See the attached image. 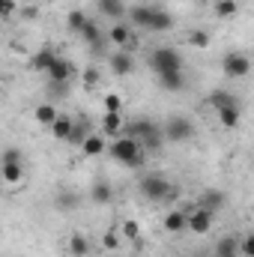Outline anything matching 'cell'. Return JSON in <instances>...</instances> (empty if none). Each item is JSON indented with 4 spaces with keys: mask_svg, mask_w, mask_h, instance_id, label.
<instances>
[{
    "mask_svg": "<svg viewBox=\"0 0 254 257\" xmlns=\"http://www.w3.org/2000/svg\"><path fill=\"white\" fill-rule=\"evenodd\" d=\"M105 153H108L114 162L126 165V168H144V162H147V153H144L141 144H138L135 138H129V135L114 138V141L105 147Z\"/></svg>",
    "mask_w": 254,
    "mask_h": 257,
    "instance_id": "1",
    "label": "cell"
},
{
    "mask_svg": "<svg viewBox=\"0 0 254 257\" xmlns=\"http://www.w3.org/2000/svg\"><path fill=\"white\" fill-rule=\"evenodd\" d=\"M138 189H141V194L147 200H153V203H171L177 197V189L171 186V180L165 174H147V177H141Z\"/></svg>",
    "mask_w": 254,
    "mask_h": 257,
    "instance_id": "2",
    "label": "cell"
},
{
    "mask_svg": "<svg viewBox=\"0 0 254 257\" xmlns=\"http://www.w3.org/2000/svg\"><path fill=\"white\" fill-rule=\"evenodd\" d=\"M150 66H153L156 75H162V72H183V54L177 48H171V45H162V48H156L150 54Z\"/></svg>",
    "mask_w": 254,
    "mask_h": 257,
    "instance_id": "3",
    "label": "cell"
},
{
    "mask_svg": "<svg viewBox=\"0 0 254 257\" xmlns=\"http://www.w3.org/2000/svg\"><path fill=\"white\" fill-rule=\"evenodd\" d=\"M162 135H165V141H171V144L191 141V138H194V123H191L189 117H183V114H174L168 123H162Z\"/></svg>",
    "mask_w": 254,
    "mask_h": 257,
    "instance_id": "4",
    "label": "cell"
},
{
    "mask_svg": "<svg viewBox=\"0 0 254 257\" xmlns=\"http://www.w3.org/2000/svg\"><path fill=\"white\" fill-rule=\"evenodd\" d=\"M221 72H224L227 78H245V75L251 72V60H248V54H242V51L224 54V60H221Z\"/></svg>",
    "mask_w": 254,
    "mask_h": 257,
    "instance_id": "5",
    "label": "cell"
},
{
    "mask_svg": "<svg viewBox=\"0 0 254 257\" xmlns=\"http://www.w3.org/2000/svg\"><path fill=\"white\" fill-rule=\"evenodd\" d=\"M209 227H212V212L209 209H200L197 206L194 212H186V230L197 233V236H206Z\"/></svg>",
    "mask_w": 254,
    "mask_h": 257,
    "instance_id": "6",
    "label": "cell"
},
{
    "mask_svg": "<svg viewBox=\"0 0 254 257\" xmlns=\"http://www.w3.org/2000/svg\"><path fill=\"white\" fill-rule=\"evenodd\" d=\"M48 84L51 87H66L69 81H72V75H75V69H72V63L69 60H63V57H57L54 63L48 66Z\"/></svg>",
    "mask_w": 254,
    "mask_h": 257,
    "instance_id": "7",
    "label": "cell"
},
{
    "mask_svg": "<svg viewBox=\"0 0 254 257\" xmlns=\"http://www.w3.org/2000/svg\"><path fill=\"white\" fill-rule=\"evenodd\" d=\"M0 180H3V186H21L24 183V162H0Z\"/></svg>",
    "mask_w": 254,
    "mask_h": 257,
    "instance_id": "8",
    "label": "cell"
},
{
    "mask_svg": "<svg viewBox=\"0 0 254 257\" xmlns=\"http://www.w3.org/2000/svg\"><path fill=\"white\" fill-rule=\"evenodd\" d=\"M150 12H153V6H147V3H135V6H129L126 9L129 27H132V30H147V24H150Z\"/></svg>",
    "mask_w": 254,
    "mask_h": 257,
    "instance_id": "9",
    "label": "cell"
},
{
    "mask_svg": "<svg viewBox=\"0 0 254 257\" xmlns=\"http://www.w3.org/2000/svg\"><path fill=\"white\" fill-rule=\"evenodd\" d=\"M171 27H174V15H171L168 9H159V6H153L147 30H153V33H168Z\"/></svg>",
    "mask_w": 254,
    "mask_h": 257,
    "instance_id": "10",
    "label": "cell"
},
{
    "mask_svg": "<svg viewBox=\"0 0 254 257\" xmlns=\"http://www.w3.org/2000/svg\"><path fill=\"white\" fill-rule=\"evenodd\" d=\"M108 66H111V72L114 75H132V69H135V57L126 54V51H114V54H108Z\"/></svg>",
    "mask_w": 254,
    "mask_h": 257,
    "instance_id": "11",
    "label": "cell"
},
{
    "mask_svg": "<svg viewBox=\"0 0 254 257\" xmlns=\"http://www.w3.org/2000/svg\"><path fill=\"white\" fill-rule=\"evenodd\" d=\"M105 147H108V141H105V135H87L84 141H81V153L87 156V159H96V156H102L105 153Z\"/></svg>",
    "mask_w": 254,
    "mask_h": 257,
    "instance_id": "12",
    "label": "cell"
},
{
    "mask_svg": "<svg viewBox=\"0 0 254 257\" xmlns=\"http://www.w3.org/2000/svg\"><path fill=\"white\" fill-rule=\"evenodd\" d=\"M138 144H141V150H144L147 156H150V153H159V150L165 147V135H162V126L150 128V132H147V135H144Z\"/></svg>",
    "mask_w": 254,
    "mask_h": 257,
    "instance_id": "13",
    "label": "cell"
},
{
    "mask_svg": "<svg viewBox=\"0 0 254 257\" xmlns=\"http://www.w3.org/2000/svg\"><path fill=\"white\" fill-rule=\"evenodd\" d=\"M156 126H159L156 120H150V117H138V120H132V123H126V126H123V135L135 138V141H141L150 128H156Z\"/></svg>",
    "mask_w": 254,
    "mask_h": 257,
    "instance_id": "14",
    "label": "cell"
},
{
    "mask_svg": "<svg viewBox=\"0 0 254 257\" xmlns=\"http://www.w3.org/2000/svg\"><path fill=\"white\" fill-rule=\"evenodd\" d=\"M159 87L168 90V93H180V90H186V75L183 72H162L159 75Z\"/></svg>",
    "mask_w": 254,
    "mask_h": 257,
    "instance_id": "15",
    "label": "cell"
},
{
    "mask_svg": "<svg viewBox=\"0 0 254 257\" xmlns=\"http://www.w3.org/2000/svg\"><path fill=\"white\" fill-rule=\"evenodd\" d=\"M96 9L105 18H123L129 6H126V0H96Z\"/></svg>",
    "mask_w": 254,
    "mask_h": 257,
    "instance_id": "16",
    "label": "cell"
},
{
    "mask_svg": "<svg viewBox=\"0 0 254 257\" xmlns=\"http://www.w3.org/2000/svg\"><path fill=\"white\" fill-rule=\"evenodd\" d=\"M221 203H224V192H218V189H206V192H200V197H197V206L200 209H209V212L221 209Z\"/></svg>",
    "mask_w": 254,
    "mask_h": 257,
    "instance_id": "17",
    "label": "cell"
},
{
    "mask_svg": "<svg viewBox=\"0 0 254 257\" xmlns=\"http://www.w3.org/2000/svg\"><path fill=\"white\" fill-rule=\"evenodd\" d=\"M132 33H135V30H132L129 24H123V21H117V24H111V30L105 33V39H108L111 45H120V48H123V45L129 42V36H132Z\"/></svg>",
    "mask_w": 254,
    "mask_h": 257,
    "instance_id": "18",
    "label": "cell"
},
{
    "mask_svg": "<svg viewBox=\"0 0 254 257\" xmlns=\"http://www.w3.org/2000/svg\"><path fill=\"white\" fill-rule=\"evenodd\" d=\"M72 126H75V120L72 117H66V114H57L54 117V123H51V135L57 138V141H69V135H72Z\"/></svg>",
    "mask_w": 254,
    "mask_h": 257,
    "instance_id": "19",
    "label": "cell"
},
{
    "mask_svg": "<svg viewBox=\"0 0 254 257\" xmlns=\"http://www.w3.org/2000/svg\"><path fill=\"white\" fill-rule=\"evenodd\" d=\"M54 60H57V54H54L51 48H39V51L30 57V69H33V72H48V66L54 63Z\"/></svg>",
    "mask_w": 254,
    "mask_h": 257,
    "instance_id": "20",
    "label": "cell"
},
{
    "mask_svg": "<svg viewBox=\"0 0 254 257\" xmlns=\"http://www.w3.org/2000/svg\"><path fill=\"white\" fill-rule=\"evenodd\" d=\"M90 200H93L96 206H108V203L114 200V189H111V183H96V186L90 189Z\"/></svg>",
    "mask_w": 254,
    "mask_h": 257,
    "instance_id": "21",
    "label": "cell"
},
{
    "mask_svg": "<svg viewBox=\"0 0 254 257\" xmlns=\"http://www.w3.org/2000/svg\"><path fill=\"white\" fill-rule=\"evenodd\" d=\"M123 117L120 114H105L102 117V123H99V128H102V135H114V138H120L123 135Z\"/></svg>",
    "mask_w": 254,
    "mask_h": 257,
    "instance_id": "22",
    "label": "cell"
},
{
    "mask_svg": "<svg viewBox=\"0 0 254 257\" xmlns=\"http://www.w3.org/2000/svg\"><path fill=\"white\" fill-rule=\"evenodd\" d=\"M218 123L224 128L239 126V105H224V108H218Z\"/></svg>",
    "mask_w": 254,
    "mask_h": 257,
    "instance_id": "23",
    "label": "cell"
},
{
    "mask_svg": "<svg viewBox=\"0 0 254 257\" xmlns=\"http://www.w3.org/2000/svg\"><path fill=\"white\" fill-rule=\"evenodd\" d=\"M69 254L72 257H87L90 254V239L84 233H72L69 236Z\"/></svg>",
    "mask_w": 254,
    "mask_h": 257,
    "instance_id": "24",
    "label": "cell"
},
{
    "mask_svg": "<svg viewBox=\"0 0 254 257\" xmlns=\"http://www.w3.org/2000/svg\"><path fill=\"white\" fill-rule=\"evenodd\" d=\"M206 105L218 111V108H224V105H239V99H236V96H230L227 90H215V93H209V96H206Z\"/></svg>",
    "mask_w": 254,
    "mask_h": 257,
    "instance_id": "25",
    "label": "cell"
},
{
    "mask_svg": "<svg viewBox=\"0 0 254 257\" xmlns=\"http://www.w3.org/2000/svg\"><path fill=\"white\" fill-rule=\"evenodd\" d=\"M165 230H168V233H183V230H186V212H183V209L168 212V215H165Z\"/></svg>",
    "mask_w": 254,
    "mask_h": 257,
    "instance_id": "26",
    "label": "cell"
},
{
    "mask_svg": "<svg viewBox=\"0 0 254 257\" xmlns=\"http://www.w3.org/2000/svg\"><path fill=\"white\" fill-rule=\"evenodd\" d=\"M84 24H87V12H84V9H69V15H66V30H69V33H81Z\"/></svg>",
    "mask_w": 254,
    "mask_h": 257,
    "instance_id": "27",
    "label": "cell"
},
{
    "mask_svg": "<svg viewBox=\"0 0 254 257\" xmlns=\"http://www.w3.org/2000/svg\"><path fill=\"white\" fill-rule=\"evenodd\" d=\"M78 36H81V39H84L87 45H93V42H99V39H102L105 33H102V27H99V24H96L93 18H87V24L81 27V33H78Z\"/></svg>",
    "mask_w": 254,
    "mask_h": 257,
    "instance_id": "28",
    "label": "cell"
},
{
    "mask_svg": "<svg viewBox=\"0 0 254 257\" xmlns=\"http://www.w3.org/2000/svg\"><path fill=\"white\" fill-rule=\"evenodd\" d=\"M33 117H36V123H39V126H51V123H54V117H57V108H54V105H48V102H45V105H36V108H33Z\"/></svg>",
    "mask_w": 254,
    "mask_h": 257,
    "instance_id": "29",
    "label": "cell"
},
{
    "mask_svg": "<svg viewBox=\"0 0 254 257\" xmlns=\"http://www.w3.org/2000/svg\"><path fill=\"white\" fill-rule=\"evenodd\" d=\"M236 245H239V239H236V236H221V239L215 242V254L236 257Z\"/></svg>",
    "mask_w": 254,
    "mask_h": 257,
    "instance_id": "30",
    "label": "cell"
},
{
    "mask_svg": "<svg viewBox=\"0 0 254 257\" xmlns=\"http://www.w3.org/2000/svg\"><path fill=\"white\" fill-rule=\"evenodd\" d=\"M236 12H239V3L236 0H218L215 3V15L218 18H233Z\"/></svg>",
    "mask_w": 254,
    "mask_h": 257,
    "instance_id": "31",
    "label": "cell"
},
{
    "mask_svg": "<svg viewBox=\"0 0 254 257\" xmlns=\"http://www.w3.org/2000/svg\"><path fill=\"white\" fill-rule=\"evenodd\" d=\"M99 78H102V72H99L96 66H87V69H84V75H81V81H84V87H87V90H93V87L99 84Z\"/></svg>",
    "mask_w": 254,
    "mask_h": 257,
    "instance_id": "32",
    "label": "cell"
},
{
    "mask_svg": "<svg viewBox=\"0 0 254 257\" xmlns=\"http://www.w3.org/2000/svg\"><path fill=\"white\" fill-rule=\"evenodd\" d=\"M120 245H123V236H120V233H114V230H108V233L102 236V248H105V251H117Z\"/></svg>",
    "mask_w": 254,
    "mask_h": 257,
    "instance_id": "33",
    "label": "cell"
},
{
    "mask_svg": "<svg viewBox=\"0 0 254 257\" xmlns=\"http://www.w3.org/2000/svg\"><path fill=\"white\" fill-rule=\"evenodd\" d=\"M87 135H90V126H87V123H81V120H75V126H72V135H69V141L81 147V141H84Z\"/></svg>",
    "mask_w": 254,
    "mask_h": 257,
    "instance_id": "34",
    "label": "cell"
},
{
    "mask_svg": "<svg viewBox=\"0 0 254 257\" xmlns=\"http://www.w3.org/2000/svg\"><path fill=\"white\" fill-rule=\"evenodd\" d=\"M120 233H123L126 239H138V236H141V224H138L135 218H126V221L120 224Z\"/></svg>",
    "mask_w": 254,
    "mask_h": 257,
    "instance_id": "35",
    "label": "cell"
},
{
    "mask_svg": "<svg viewBox=\"0 0 254 257\" xmlns=\"http://www.w3.org/2000/svg\"><path fill=\"white\" fill-rule=\"evenodd\" d=\"M189 45H194V48H209V33L206 30H191Z\"/></svg>",
    "mask_w": 254,
    "mask_h": 257,
    "instance_id": "36",
    "label": "cell"
},
{
    "mask_svg": "<svg viewBox=\"0 0 254 257\" xmlns=\"http://www.w3.org/2000/svg\"><path fill=\"white\" fill-rule=\"evenodd\" d=\"M78 206V194L75 192H60L57 194V209H75Z\"/></svg>",
    "mask_w": 254,
    "mask_h": 257,
    "instance_id": "37",
    "label": "cell"
},
{
    "mask_svg": "<svg viewBox=\"0 0 254 257\" xmlns=\"http://www.w3.org/2000/svg\"><path fill=\"white\" fill-rule=\"evenodd\" d=\"M120 108H123V96L108 93L105 96V114H120Z\"/></svg>",
    "mask_w": 254,
    "mask_h": 257,
    "instance_id": "38",
    "label": "cell"
},
{
    "mask_svg": "<svg viewBox=\"0 0 254 257\" xmlns=\"http://www.w3.org/2000/svg\"><path fill=\"white\" fill-rule=\"evenodd\" d=\"M236 254L254 257V236H251V233H245V236L239 239V245H236Z\"/></svg>",
    "mask_w": 254,
    "mask_h": 257,
    "instance_id": "39",
    "label": "cell"
},
{
    "mask_svg": "<svg viewBox=\"0 0 254 257\" xmlns=\"http://www.w3.org/2000/svg\"><path fill=\"white\" fill-rule=\"evenodd\" d=\"M18 15H21L24 21H39V6H36V3H27V6L18 9Z\"/></svg>",
    "mask_w": 254,
    "mask_h": 257,
    "instance_id": "40",
    "label": "cell"
},
{
    "mask_svg": "<svg viewBox=\"0 0 254 257\" xmlns=\"http://www.w3.org/2000/svg\"><path fill=\"white\" fill-rule=\"evenodd\" d=\"M0 162H24V156H21V150H18V147H6V150H3V156H0Z\"/></svg>",
    "mask_w": 254,
    "mask_h": 257,
    "instance_id": "41",
    "label": "cell"
},
{
    "mask_svg": "<svg viewBox=\"0 0 254 257\" xmlns=\"http://www.w3.org/2000/svg\"><path fill=\"white\" fill-rule=\"evenodd\" d=\"M15 12H18L15 0H0V18H9V15H15Z\"/></svg>",
    "mask_w": 254,
    "mask_h": 257,
    "instance_id": "42",
    "label": "cell"
},
{
    "mask_svg": "<svg viewBox=\"0 0 254 257\" xmlns=\"http://www.w3.org/2000/svg\"><path fill=\"white\" fill-rule=\"evenodd\" d=\"M138 48H141V36H138V33H132V36H129V42L123 45V48H120V51L132 54V51H138Z\"/></svg>",
    "mask_w": 254,
    "mask_h": 257,
    "instance_id": "43",
    "label": "cell"
},
{
    "mask_svg": "<svg viewBox=\"0 0 254 257\" xmlns=\"http://www.w3.org/2000/svg\"><path fill=\"white\" fill-rule=\"evenodd\" d=\"M108 45H111V42H108V39H105V36H102V39H99V42H93V45H90V51H93V54H102V51H105V48H108Z\"/></svg>",
    "mask_w": 254,
    "mask_h": 257,
    "instance_id": "44",
    "label": "cell"
},
{
    "mask_svg": "<svg viewBox=\"0 0 254 257\" xmlns=\"http://www.w3.org/2000/svg\"><path fill=\"white\" fill-rule=\"evenodd\" d=\"M27 3H39V0H27Z\"/></svg>",
    "mask_w": 254,
    "mask_h": 257,
    "instance_id": "45",
    "label": "cell"
},
{
    "mask_svg": "<svg viewBox=\"0 0 254 257\" xmlns=\"http://www.w3.org/2000/svg\"><path fill=\"white\" fill-rule=\"evenodd\" d=\"M215 257H224V254H215Z\"/></svg>",
    "mask_w": 254,
    "mask_h": 257,
    "instance_id": "46",
    "label": "cell"
},
{
    "mask_svg": "<svg viewBox=\"0 0 254 257\" xmlns=\"http://www.w3.org/2000/svg\"><path fill=\"white\" fill-rule=\"evenodd\" d=\"M0 186H3V180H0Z\"/></svg>",
    "mask_w": 254,
    "mask_h": 257,
    "instance_id": "47",
    "label": "cell"
},
{
    "mask_svg": "<svg viewBox=\"0 0 254 257\" xmlns=\"http://www.w3.org/2000/svg\"><path fill=\"white\" fill-rule=\"evenodd\" d=\"M0 96H3V90H0Z\"/></svg>",
    "mask_w": 254,
    "mask_h": 257,
    "instance_id": "48",
    "label": "cell"
}]
</instances>
